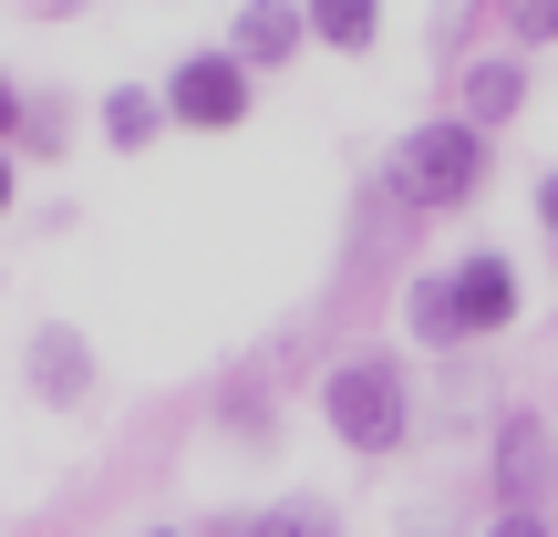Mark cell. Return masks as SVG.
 Segmentation results:
<instances>
[{
    "label": "cell",
    "mask_w": 558,
    "mask_h": 537,
    "mask_svg": "<svg viewBox=\"0 0 558 537\" xmlns=\"http://www.w3.org/2000/svg\"><path fill=\"white\" fill-rule=\"evenodd\" d=\"M486 135L465 114H435L414 124V135L393 145V166H383V186H393V207H414V218H445V207H476L486 197Z\"/></svg>",
    "instance_id": "cell-1"
},
{
    "label": "cell",
    "mask_w": 558,
    "mask_h": 537,
    "mask_svg": "<svg viewBox=\"0 0 558 537\" xmlns=\"http://www.w3.org/2000/svg\"><path fill=\"white\" fill-rule=\"evenodd\" d=\"M320 414H331V435L352 444V455H393V444L414 435V382H403L393 352H352L320 382Z\"/></svg>",
    "instance_id": "cell-2"
},
{
    "label": "cell",
    "mask_w": 558,
    "mask_h": 537,
    "mask_svg": "<svg viewBox=\"0 0 558 537\" xmlns=\"http://www.w3.org/2000/svg\"><path fill=\"white\" fill-rule=\"evenodd\" d=\"M248 103H259V83H248L228 52H186L177 73H166V114L197 124V135H228V124H248Z\"/></svg>",
    "instance_id": "cell-3"
},
{
    "label": "cell",
    "mask_w": 558,
    "mask_h": 537,
    "mask_svg": "<svg viewBox=\"0 0 558 537\" xmlns=\"http://www.w3.org/2000/svg\"><path fill=\"white\" fill-rule=\"evenodd\" d=\"M445 290H456V331H465V341H486V331L518 320V259H507V248L456 259V269H445Z\"/></svg>",
    "instance_id": "cell-4"
},
{
    "label": "cell",
    "mask_w": 558,
    "mask_h": 537,
    "mask_svg": "<svg viewBox=\"0 0 558 537\" xmlns=\"http://www.w3.org/2000/svg\"><path fill=\"white\" fill-rule=\"evenodd\" d=\"M497 486H507V507H527V517H538V497H558V444H548L538 414L497 424Z\"/></svg>",
    "instance_id": "cell-5"
},
{
    "label": "cell",
    "mask_w": 558,
    "mask_h": 537,
    "mask_svg": "<svg viewBox=\"0 0 558 537\" xmlns=\"http://www.w3.org/2000/svg\"><path fill=\"white\" fill-rule=\"evenodd\" d=\"M300 41H311V11H290V0H248V11L228 21V62H239V73H279Z\"/></svg>",
    "instance_id": "cell-6"
},
{
    "label": "cell",
    "mask_w": 558,
    "mask_h": 537,
    "mask_svg": "<svg viewBox=\"0 0 558 537\" xmlns=\"http://www.w3.org/2000/svg\"><path fill=\"white\" fill-rule=\"evenodd\" d=\"M32 393L41 403H94V341L83 331H32Z\"/></svg>",
    "instance_id": "cell-7"
},
{
    "label": "cell",
    "mask_w": 558,
    "mask_h": 537,
    "mask_svg": "<svg viewBox=\"0 0 558 537\" xmlns=\"http://www.w3.org/2000/svg\"><path fill=\"white\" fill-rule=\"evenodd\" d=\"M518 103H527V73H518V62H476V73H465V124H476V135L518 124Z\"/></svg>",
    "instance_id": "cell-8"
},
{
    "label": "cell",
    "mask_w": 558,
    "mask_h": 537,
    "mask_svg": "<svg viewBox=\"0 0 558 537\" xmlns=\"http://www.w3.org/2000/svg\"><path fill=\"white\" fill-rule=\"evenodd\" d=\"M403 320H414V341H424V352H465V331H456V290H445V269H424L414 290H403Z\"/></svg>",
    "instance_id": "cell-9"
},
{
    "label": "cell",
    "mask_w": 558,
    "mask_h": 537,
    "mask_svg": "<svg viewBox=\"0 0 558 537\" xmlns=\"http://www.w3.org/2000/svg\"><path fill=\"white\" fill-rule=\"evenodd\" d=\"M156 124H166V94H145V83H114L104 94V145L135 156V145H156Z\"/></svg>",
    "instance_id": "cell-10"
},
{
    "label": "cell",
    "mask_w": 558,
    "mask_h": 537,
    "mask_svg": "<svg viewBox=\"0 0 558 537\" xmlns=\"http://www.w3.org/2000/svg\"><path fill=\"white\" fill-rule=\"evenodd\" d=\"M207 537H341V517L300 497V507H269V517H218Z\"/></svg>",
    "instance_id": "cell-11"
},
{
    "label": "cell",
    "mask_w": 558,
    "mask_h": 537,
    "mask_svg": "<svg viewBox=\"0 0 558 537\" xmlns=\"http://www.w3.org/2000/svg\"><path fill=\"white\" fill-rule=\"evenodd\" d=\"M311 41H331V52H373V41H383V11H373V0H320V11H311Z\"/></svg>",
    "instance_id": "cell-12"
},
{
    "label": "cell",
    "mask_w": 558,
    "mask_h": 537,
    "mask_svg": "<svg viewBox=\"0 0 558 537\" xmlns=\"http://www.w3.org/2000/svg\"><path fill=\"white\" fill-rule=\"evenodd\" d=\"M507 32H518V41H558V0H518V11H507Z\"/></svg>",
    "instance_id": "cell-13"
},
{
    "label": "cell",
    "mask_w": 558,
    "mask_h": 537,
    "mask_svg": "<svg viewBox=\"0 0 558 537\" xmlns=\"http://www.w3.org/2000/svg\"><path fill=\"white\" fill-rule=\"evenodd\" d=\"M486 537H548V517H527V507H507V517L486 527Z\"/></svg>",
    "instance_id": "cell-14"
},
{
    "label": "cell",
    "mask_w": 558,
    "mask_h": 537,
    "mask_svg": "<svg viewBox=\"0 0 558 537\" xmlns=\"http://www.w3.org/2000/svg\"><path fill=\"white\" fill-rule=\"evenodd\" d=\"M11 124H21V94L0 83V156H11Z\"/></svg>",
    "instance_id": "cell-15"
},
{
    "label": "cell",
    "mask_w": 558,
    "mask_h": 537,
    "mask_svg": "<svg viewBox=\"0 0 558 537\" xmlns=\"http://www.w3.org/2000/svg\"><path fill=\"white\" fill-rule=\"evenodd\" d=\"M538 228H548V239H558V176L538 186Z\"/></svg>",
    "instance_id": "cell-16"
},
{
    "label": "cell",
    "mask_w": 558,
    "mask_h": 537,
    "mask_svg": "<svg viewBox=\"0 0 558 537\" xmlns=\"http://www.w3.org/2000/svg\"><path fill=\"white\" fill-rule=\"evenodd\" d=\"M0 218H11V156H0Z\"/></svg>",
    "instance_id": "cell-17"
},
{
    "label": "cell",
    "mask_w": 558,
    "mask_h": 537,
    "mask_svg": "<svg viewBox=\"0 0 558 537\" xmlns=\"http://www.w3.org/2000/svg\"><path fill=\"white\" fill-rule=\"evenodd\" d=\"M145 537H177V527H145Z\"/></svg>",
    "instance_id": "cell-18"
}]
</instances>
